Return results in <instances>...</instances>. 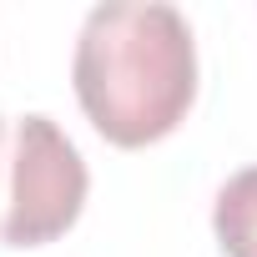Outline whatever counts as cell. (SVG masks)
I'll return each mask as SVG.
<instances>
[{
	"mask_svg": "<svg viewBox=\"0 0 257 257\" xmlns=\"http://www.w3.org/2000/svg\"><path fill=\"white\" fill-rule=\"evenodd\" d=\"M71 81L86 121L116 147H152L197 96V41L167 0H111L86 11Z\"/></svg>",
	"mask_w": 257,
	"mask_h": 257,
	"instance_id": "cell-1",
	"label": "cell"
},
{
	"mask_svg": "<svg viewBox=\"0 0 257 257\" xmlns=\"http://www.w3.org/2000/svg\"><path fill=\"white\" fill-rule=\"evenodd\" d=\"M86 162L76 142L41 111L0 116V242H56L86 207Z\"/></svg>",
	"mask_w": 257,
	"mask_h": 257,
	"instance_id": "cell-2",
	"label": "cell"
},
{
	"mask_svg": "<svg viewBox=\"0 0 257 257\" xmlns=\"http://www.w3.org/2000/svg\"><path fill=\"white\" fill-rule=\"evenodd\" d=\"M212 227L227 257H257V167H242L237 177L222 182Z\"/></svg>",
	"mask_w": 257,
	"mask_h": 257,
	"instance_id": "cell-3",
	"label": "cell"
}]
</instances>
